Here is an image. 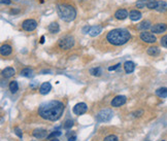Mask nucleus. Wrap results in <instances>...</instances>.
<instances>
[{
    "mask_svg": "<svg viewBox=\"0 0 167 141\" xmlns=\"http://www.w3.org/2000/svg\"><path fill=\"white\" fill-rule=\"evenodd\" d=\"M156 11H159V13H164V11H167V3L165 2V1H158Z\"/></svg>",
    "mask_w": 167,
    "mask_h": 141,
    "instance_id": "obj_20",
    "label": "nucleus"
},
{
    "mask_svg": "<svg viewBox=\"0 0 167 141\" xmlns=\"http://www.w3.org/2000/svg\"><path fill=\"white\" fill-rule=\"evenodd\" d=\"M129 18H130L131 21H138L141 19V13L139 11H136V9H133L129 13Z\"/></svg>",
    "mask_w": 167,
    "mask_h": 141,
    "instance_id": "obj_17",
    "label": "nucleus"
},
{
    "mask_svg": "<svg viewBox=\"0 0 167 141\" xmlns=\"http://www.w3.org/2000/svg\"><path fill=\"white\" fill-rule=\"evenodd\" d=\"M65 106L58 100H52L47 103L41 104L38 108V114L44 119L50 122H56L62 116Z\"/></svg>",
    "mask_w": 167,
    "mask_h": 141,
    "instance_id": "obj_1",
    "label": "nucleus"
},
{
    "mask_svg": "<svg viewBox=\"0 0 167 141\" xmlns=\"http://www.w3.org/2000/svg\"><path fill=\"white\" fill-rule=\"evenodd\" d=\"M90 73L94 76H100L102 74V69L100 67H96V68H92L90 70Z\"/></svg>",
    "mask_w": 167,
    "mask_h": 141,
    "instance_id": "obj_27",
    "label": "nucleus"
},
{
    "mask_svg": "<svg viewBox=\"0 0 167 141\" xmlns=\"http://www.w3.org/2000/svg\"><path fill=\"white\" fill-rule=\"evenodd\" d=\"M75 139H76V136H75V134H74L72 137H69V138H68V141H75Z\"/></svg>",
    "mask_w": 167,
    "mask_h": 141,
    "instance_id": "obj_36",
    "label": "nucleus"
},
{
    "mask_svg": "<svg viewBox=\"0 0 167 141\" xmlns=\"http://www.w3.org/2000/svg\"><path fill=\"white\" fill-rule=\"evenodd\" d=\"M124 69L126 71V73H132L135 69V64L132 61H127L124 64Z\"/></svg>",
    "mask_w": 167,
    "mask_h": 141,
    "instance_id": "obj_16",
    "label": "nucleus"
},
{
    "mask_svg": "<svg viewBox=\"0 0 167 141\" xmlns=\"http://www.w3.org/2000/svg\"><path fill=\"white\" fill-rule=\"evenodd\" d=\"M147 3H148V0H138L136 2L137 8H143L147 6Z\"/></svg>",
    "mask_w": 167,
    "mask_h": 141,
    "instance_id": "obj_28",
    "label": "nucleus"
},
{
    "mask_svg": "<svg viewBox=\"0 0 167 141\" xmlns=\"http://www.w3.org/2000/svg\"><path fill=\"white\" fill-rule=\"evenodd\" d=\"M18 90H19V85H18L17 81H16V80L11 81V83H9V91L13 94H16L18 92Z\"/></svg>",
    "mask_w": 167,
    "mask_h": 141,
    "instance_id": "obj_23",
    "label": "nucleus"
},
{
    "mask_svg": "<svg viewBox=\"0 0 167 141\" xmlns=\"http://www.w3.org/2000/svg\"><path fill=\"white\" fill-rule=\"evenodd\" d=\"M16 134H17L18 135V136H19L20 137V138H22V132H21V130H20V129L19 128H17V129H16Z\"/></svg>",
    "mask_w": 167,
    "mask_h": 141,
    "instance_id": "obj_34",
    "label": "nucleus"
},
{
    "mask_svg": "<svg viewBox=\"0 0 167 141\" xmlns=\"http://www.w3.org/2000/svg\"><path fill=\"white\" fill-rule=\"evenodd\" d=\"M11 52H13V48L11 46H8V44H3L0 48V53H1L2 56H9L11 54Z\"/></svg>",
    "mask_w": 167,
    "mask_h": 141,
    "instance_id": "obj_13",
    "label": "nucleus"
},
{
    "mask_svg": "<svg viewBox=\"0 0 167 141\" xmlns=\"http://www.w3.org/2000/svg\"><path fill=\"white\" fill-rule=\"evenodd\" d=\"M16 73V70L13 67H6L5 69L2 70V76L5 78H11V76H13Z\"/></svg>",
    "mask_w": 167,
    "mask_h": 141,
    "instance_id": "obj_14",
    "label": "nucleus"
},
{
    "mask_svg": "<svg viewBox=\"0 0 167 141\" xmlns=\"http://www.w3.org/2000/svg\"><path fill=\"white\" fill-rule=\"evenodd\" d=\"M51 141H59V140H58V139H57V138H54V139H52V140H51Z\"/></svg>",
    "mask_w": 167,
    "mask_h": 141,
    "instance_id": "obj_39",
    "label": "nucleus"
},
{
    "mask_svg": "<svg viewBox=\"0 0 167 141\" xmlns=\"http://www.w3.org/2000/svg\"><path fill=\"white\" fill-rule=\"evenodd\" d=\"M88 110V106L86 103H78L76 105H74L73 107V112L78 115H80V114H84L86 113Z\"/></svg>",
    "mask_w": 167,
    "mask_h": 141,
    "instance_id": "obj_9",
    "label": "nucleus"
},
{
    "mask_svg": "<svg viewBox=\"0 0 167 141\" xmlns=\"http://www.w3.org/2000/svg\"><path fill=\"white\" fill-rule=\"evenodd\" d=\"M72 126H73V121H71V119H68V121H66L65 124H64V128H65V129H70Z\"/></svg>",
    "mask_w": 167,
    "mask_h": 141,
    "instance_id": "obj_31",
    "label": "nucleus"
},
{
    "mask_svg": "<svg viewBox=\"0 0 167 141\" xmlns=\"http://www.w3.org/2000/svg\"><path fill=\"white\" fill-rule=\"evenodd\" d=\"M161 46H164V48H167V35H165V36H163L162 38H161Z\"/></svg>",
    "mask_w": 167,
    "mask_h": 141,
    "instance_id": "obj_32",
    "label": "nucleus"
},
{
    "mask_svg": "<svg viewBox=\"0 0 167 141\" xmlns=\"http://www.w3.org/2000/svg\"><path fill=\"white\" fill-rule=\"evenodd\" d=\"M61 135V132L60 131H55V132H53V133H51L50 135L48 136V138L49 139H52V138H56V137H58V136H60Z\"/></svg>",
    "mask_w": 167,
    "mask_h": 141,
    "instance_id": "obj_30",
    "label": "nucleus"
},
{
    "mask_svg": "<svg viewBox=\"0 0 167 141\" xmlns=\"http://www.w3.org/2000/svg\"><path fill=\"white\" fill-rule=\"evenodd\" d=\"M90 28H91V27H89V26H86L85 28L82 29V32H84V33H87L88 31H90Z\"/></svg>",
    "mask_w": 167,
    "mask_h": 141,
    "instance_id": "obj_35",
    "label": "nucleus"
},
{
    "mask_svg": "<svg viewBox=\"0 0 167 141\" xmlns=\"http://www.w3.org/2000/svg\"><path fill=\"white\" fill-rule=\"evenodd\" d=\"M156 95L160 98H167V88H160L156 91Z\"/></svg>",
    "mask_w": 167,
    "mask_h": 141,
    "instance_id": "obj_22",
    "label": "nucleus"
},
{
    "mask_svg": "<svg viewBox=\"0 0 167 141\" xmlns=\"http://www.w3.org/2000/svg\"><path fill=\"white\" fill-rule=\"evenodd\" d=\"M1 2H2V3H5V4H11V0H1Z\"/></svg>",
    "mask_w": 167,
    "mask_h": 141,
    "instance_id": "obj_37",
    "label": "nucleus"
},
{
    "mask_svg": "<svg viewBox=\"0 0 167 141\" xmlns=\"http://www.w3.org/2000/svg\"><path fill=\"white\" fill-rule=\"evenodd\" d=\"M57 11H58L59 17L65 22H71L76 17L75 8L69 4H65V3L59 4L57 6Z\"/></svg>",
    "mask_w": 167,
    "mask_h": 141,
    "instance_id": "obj_3",
    "label": "nucleus"
},
{
    "mask_svg": "<svg viewBox=\"0 0 167 141\" xmlns=\"http://www.w3.org/2000/svg\"><path fill=\"white\" fill-rule=\"evenodd\" d=\"M73 46H74V39L73 37L70 36V35L64 36L63 38H61L60 40H59V48H60L61 50H64V51L70 50Z\"/></svg>",
    "mask_w": 167,
    "mask_h": 141,
    "instance_id": "obj_5",
    "label": "nucleus"
},
{
    "mask_svg": "<svg viewBox=\"0 0 167 141\" xmlns=\"http://www.w3.org/2000/svg\"><path fill=\"white\" fill-rule=\"evenodd\" d=\"M113 110L109 108H105V109L100 110L99 112L97 113L96 119L100 123H106V122H109V121L113 119Z\"/></svg>",
    "mask_w": 167,
    "mask_h": 141,
    "instance_id": "obj_4",
    "label": "nucleus"
},
{
    "mask_svg": "<svg viewBox=\"0 0 167 141\" xmlns=\"http://www.w3.org/2000/svg\"><path fill=\"white\" fill-rule=\"evenodd\" d=\"M103 141H119V138H118L116 135L111 134V135H109V136L105 137Z\"/></svg>",
    "mask_w": 167,
    "mask_h": 141,
    "instance_id": "obj_29",
    "label": "nucleus"
},
{
    "mask_svg": "<svg viewBox=\"0 0 167 141\" xmlns=\"http://www.w3.org/2000/svg\"><path fill=\"white\" fill-rule=\"evenodd\" d=\"M139 37H140V39L142 41L147 42V43H154V42H156V40H157L156 36H155L154 34L147 32V31L141 32L140 35H139Z\"/></svg>",
    "mask_w": 167,
    "mask_h": 141,
    "instance_id": "obj_7",
    "label": "nucleus"
},
{
    "mask_svg": "<svg viewBox=\"0 0 167 141\" xmlns=\"http://www.w3.org/2000/svg\"><path fill=\"white\" fill-rule=\"evenodd\" d=\"M44 36H41V38H40V43H44Z\"/></svg>",
    "mask_w": 167,
    "mask_h": 141,
    "instance_id": "obj_38",
    "label": "nucleus"
},
{
    "mask_svg": "<svg viewBox=\"0 0 167 141\" xmlns=\"http://www.w3.org/2000/svg\"><path fill=\"white\" fill-rule=\"evenodd\" d=\"M101 31H102V27L99 26V25H96V26H93L90 28L89 34L91 35V36L95 37V36H97L99 33H101Z\"/></svg>",
    "mask_w": 167,
    "mask_h": 141,
    "instance_id": "obj_18",
    "label": "nucleus"
},
{
    "mask_svg": "<svg viewBox=\"0 0 167 141\" xmlns=\"http://www.w3.org/2000/svg\"><path fill=\"white\" fill-rule=\"evenodd\" d=\"M51 89H52V86H51V83H49V81H47V83H44L40 86V88H39V93H40L41 95H47V94L50 93Z\"/></svg>",
    "mask_w": 167,
    "mask_h": 141,
    "instance_id": "obj_11",
    "label": "nucleus"
},
{
    "mask_svg": "<svg viewBox=\"0 0 167 141\" xmlns=\"http://www.w3.org/2000/svg\"><path fill=\"white\" fill-rule=\"evenodd\" d=\"M149 28H152L150 21H143V22H141L140 24L137 26V29H139V30H147V29Z\"/></svg>",
    "mask_w": 167,
    "mask_h": 141,
    "instance_id": "obj_21",
    "label": "nucleus"
},
{
    "mask_svg": "<svg viewBox=\"0 0 167 141\" xmlns=\"http://www.w3.org/2000/svg\"><path fill=\"white\" fill-rule=\"evenodd\" d=\"M120 66H121V64H117V65L111 66V67H109V71H113V70H116V69H117V68H119Z\"/></svg>",
    "mask_w": 167,
    "mask_h": 141,
    "instance_id": "obj_33",
    "label": "nucleus"
},
{
    "mask_svg": "<svg viewBox=\"0 0 167 141\" xmlns=\"http://www.w3.org/2000/svg\"><path fill=\"white\" fill-rule=\"evenodd\" d=\"M151 30H152L153 33H157V34L163 33L167 30V25L163 24V23H159V24H156V25H154V26H152Z\"/></svg>",
    "mask_w": 167,
    "mask_h": 141,
    "instance_id": "obj_10",
    "label": "nucleus"
},
{
    "mask_svg": "<svg viewBox=\"0 0 167 141\" xmlns=\"http://www.w3.org/2000/svg\"><path fill=\"white\" fill-rule=\"evenodd\" d=\"M157 4H158V0H148L147 7L149 9H156Z\"/></svg>",
    "mask_w": 167,
    "mask_h": 141,
    "instance_id": "obj_26",
    "label": "nucleus"
},
{
    "mask_svg": "<svg viewBox=\"0 0 167 141\" xmlns=\"http://www.w3.org/2000/svg\"><path fill=\"white\" fill-rule=\"evenodd\" d=\"M162 141H164V140H162Z\"/></svg>",
    "mask_w": 167,
    "mask_h": 141,
    "instance_id": "obj_40",
    "label": "nucleus"
},
{
    "mask_svg": "<svg viewBox=\"0 0 167 141\" xmlns=\"http://www.w3.org/2000/svg\"><path fill=\"white\" fill-rule=\"evenodd\" d=\"M36 27H37V22L33 19H27L22 23V28L25 31H28V32L35 30Z\"/></svg>",
    "mask_w": 167,
    "mask_h": 141,
    "instance_id": "obj_6",
    "label": "nucleus"
},
{
    "mask_svg": "<svg viewBox=\"0 0 167 141\" xmlns=\"http://www.w3.org/2000/svg\"><path fill=\"white\" fill-rule=\"evenodd\" d=\"M159 53H160V50H159L157 46H151V48H148V54L150 55V56H157V55H159Z\"/></svg>",
    "mask_w": 167,
    "mask_h": 141,
    "instance_id": "obj_24",
    "label": "nucleus"
},
{
    "mask_svg": "<svg viewBox=\"0 0 167 141\" xmlns=\"http://www.w3.org/2000/svg\"><path fill=\"white\" fill-rule=\"evenodd\" d=\"M115 17H116V19H118V20H124V19H126V18L128 17V11H127L126 9H124V8L119 9V11H116Z\"/></svg>",
    "mask_w": 167,
    "mask_h": 141,
    "instance_id": "obj_15",
    "label": "nucleus"
},
{
    "mask_svg": "<svg viewBox=\"0 0 167 141\" xmlns=\"http://www.w3.org/2000/svg\"><path fill=\"white\" fill-rule=\"evenodd\" d=\"M33 136L37 139H42L48 137V133H47L46 130L44 129H36V130L33 131Z\"/></svg>",
    "mask_w": 167,
    "mask_h": 141,
    "instance_id": "obj_12",
    "label": "nucleus"
},
{
    "mask_svg": "<svg viewBox=\"0 0 167 141\" xmlns=\"http://www.w3.org/2000/svg\"><path fill=\"white\" fill-rule=\"evenodd\" d=\"M131 34L126 29H113L106 35V40L111 44L116 46H123L130 40Z\"/></svg>",
    "mask_w": 167,
    "mask_h": 141,
    "instance_id": "obj_2",
    "label": "nucleus"
},
{
    "mask_svg": "<svg viewBox=\"0 0 167 141\" xmlns=\"http://www.w3.org/2000/svg\"><path fill=\"white\" fill-rule=\"evenodd\" d=\"M48 30L50 33H52V34H55V33H58L59 30H60V27H59V24L56 22L54 23H51L50 25H49L48 27Z\"/></svg>",
    "mask_w": 167,
    "mask_h": 141,
    "instance_id": "obj_19",
    "label": "nucleus"
},
{
    "mask_svg": "<svg viewBox=\"0 0 167 141\" xmlns=\"http://www.w3.org/2000/svg\"><path fill=\"white\" fill-rule=\"evenodd\" d=\"M126 101H127V98L125 97V96L120 95V96H117V97L113 98L111 104L113 107H121L122 105H124L126 103Z\"/></svg>",
    "mask_w": 167,
    "mask_h": 141,
    "instance_id": "obj_8",
    "label": "nucleus"
},
{
    "mask_svg": "<svg viewBox=\"0 0 167 141\" xmlns=\"http://www.w3.org/2000/svg\"><path fill=\"white\" fill-rule=\"evenodd\" d=\"M21 75L25 76V77H32L33 76V71L30 68H24V69L21 71Z\"/></svg>",
    "mask_w": 167,
    "mask_h": 141,
    "instance_id": "obj_25",
    "label": "nucleus"
}]
</instances>
